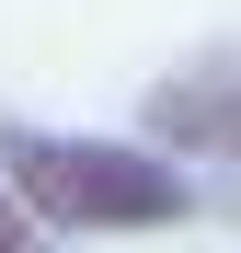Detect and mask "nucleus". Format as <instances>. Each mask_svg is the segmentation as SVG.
Wrapping results in <instances>:
<instances>
[{
  "label": "nucleus",
  "mask_w": 241,
  "mask_h": 253,
  "mask_svg": "<svg viewBox=\"0 0 241 253\" xmlns=\"http://www.w3.org/2000/svg\"><path fill=\"white\" fill-rule=\"evenodd\" d=\"M12 161V196L34 219H69V230H161L184 219V173L149 150H103V138H23L0 150Z\"/></svg>",
  "instance_id": "1"
},
{
  "label": "nucleus",
  "mask_w": 241,
  "mask_h": 253,
  "mask_svg": "<svg viewBox=\"0 0 241 253\" xmlns=\"http://www.w3.org/2000/svg\"><path fill=\"white\" fill-rule=\"evenodd\" d=\"M149 126L184 138V150H241V46L207 58V69H172L149 92Z\"/></svg>",
  "instance_id": "2"
},
{
  "label": "nucleus",
  "mask_w": 241,
  "mask_h": 253,
  "mask_svg": "<svg viewBox=\"0 0 241 253\" xmlns=\"http://www.w3.org/2000/svg\"><path fill=\"white\" fill-rule=\"evenodd\" d=\"M0 253H34V207H23L12 184H0Z\"/></svg>",
  "instance_id": "3"
}]
</instances>
